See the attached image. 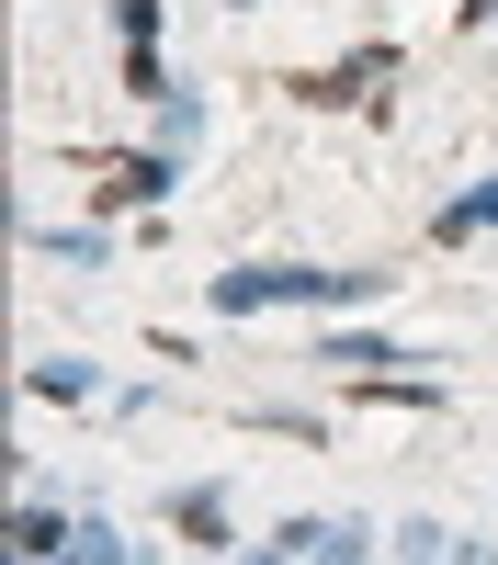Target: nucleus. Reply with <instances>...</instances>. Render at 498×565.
<instances>
[{
    "mask_svg": "<svg viewBox=\"0 0 498 565\" xmlns=\"http://www.w3.org/2000/svg\"><path fill=\"white\" fill-rule=\"evenodd\" d=\"M272 295H317V306L340 295V306H351V295H374V271H226V282H215V306H239V317L272 306Z\"/></svg>",
    "mask_w": 498,
    "mask_h": 565,
    "instance_id": "f257e3e1",
    "label": "nucleus"
},
{
    "mask_svg": "<svg viewBox=\"0 0 498 565\" xmlns=\"http://www.w3.org/2000/svg\"><path fill=\"white\" fill-rule=\"evenodd\" d=\"M103 193H114V204H148V193H159V159H114Z\"/></svg>",
    "mask_w": 498,
    "mask_h": 565,
    "instance_id": "f03ea898",
    "label": "nucleus"
},
{
    "mask_svg": "<svg viewBox=\"0 0 498 565\" xmlns=\"http://www.w3.org/2000/svg\"><path fill=\"white\" fill-rule=\"evenodd\" d=\"M476 215H498V204H465V215H453V226H476Z\"/></svg>",
    "mask_w": 498,
    "mask_h": 565,
    "instance_id": "7ed1b4c3",
    "label": "nucleus"
}]
</instances>
